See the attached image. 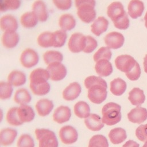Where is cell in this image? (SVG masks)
I'll list each match as a JSON object with an SVG mask.
<instances>
[{
	"label": "cell",
	"instance_id": "28",
	"mask_svg": "<svg viewBox=\"0 0 147 147\" xmlns=\"http://www.w3.org/2000/svg\"><path fill=\"white\" fill-rule=\"evenodd\" d=\"M95 69L96 74L100 77L109 76L113 70L111 63L106 59H100L96 61Z\"/></svg>",
	"mask_w": 147,
	"mask_h": 147
},
{
	"label": "cell",
	"instance_id": "8",
	"mask_svg": "<svg viewBox=\"0 0 147 147\" xmlns=\"http://www.w3.org/2000/svg\"><path fill=\"white\" fill-rule=\"evenodd\" d=\"M76 14L79 20L86 24L91 23L96 19V12L92 5L85 4L76 7Z\"/></svg>",
	"mask_w": 147,
	"mask_h": 147
},
{
	"label": "cell",
	"instance_id": "4",
	"mask_svg": "<svg viewBox=\"0 0 147 147\" xmlns=\"http://www.w3.org/2000/svg\"><path fill=\"white\" fill-rule=\"evenodd\" d=\"M40 61V56L37 51L32 48H26L22 51L20 56V62L21 65L30 69L37 65Z\"/></svg>",
	"mask_w": 147,
	"mask_h": 147
},
{
	"label": "cell",
	"instance_id": "38",
	"mask_svg": "<svg viewBox=\"0 0 147 147\" xmlns=\"http://www.w3.org/2000/svg\"><path fill=\"white\" fill-rule=\"evenodd\" d=\"M17 108L18 107H12L10 108L6 115V119L7 122L14 126H18L22 125V123L19 119L18 114H17Z\"/></svg>",
	"mask_w": 147,
	"mask_h": 147
},
{
	"label": "cell",
	"instance_id": "20",
	"mask_svg": "<svg viewBox=\"0 0 147 147\" xmlns=\"http://www.w3.org/2000/svg\"><path fill=\"white\" fill-rule=\"evenodd\" d=\"M19 22L24 28L32 29L34 28L40 22L34 13L31 10L22 13L20 17Z\"/></svg>",
	"mask_w": 147,
	"mask_h": 147
},
{
	"label": "cell",
	"instance_id": "40",
	"mask_svg": "<svg viewBox=\"0 0 147 147\" xmlns=\"http://www.w3.org/2000/svg\"><path fill=\"white\" fill-rule=\"evenodd\" d=\"M29 87L32 92L37 96L45 95L48 94L51 90V85L48 82L37 85L29 84Z\"/></svg>",
	"mask_w": 147,
	"mask_h": 147
},
{
	"label": "cell",
	"instance_id": "25",
	"mask_svg": "<svg viewBox=\"0 0 147 147\" xmlns=\"http://www.w3.org/2000/svg\"><path fill=\"white\" fill-rule=\"evenodd\" d=\"M38 114L41 117L48 115L54 107V104L52 100L43 98L38 100L35 106Z\"/></svg>",
	"mask_w": 147,
	"mask_h": 147
},
{
	"label": "cell",
	"instance_id": "32",
	"mask_svg": "<svg viewBox=\"0 0 147 147\" xmlns=\"http://www.w3.org/2000/svg\"><path fill=\"white\" fill-rule=\"evenodd\" d=\"M14 100L20 105H27L32 100V95L26 88H20L15 92Z\"/></svg>",
	"mask_w": 147,
	"mask_h": 147
},
{
	"label": "cell",
	"instance_id": "41",
	"mask_svg": "<svg viewBox=\"0 0 147 147\" xmlns=\"http://www.w3.org/2000/svg\"><path fill=\"white\" fill-rule=\"evenodd\" d=\"M88 147H109L108 141L103 135H94L90 138Z\"/></svg>",
	"mask_w": 147,
	"mask_h": 147
},
{
	"label": "cell",
	"instance_id": "35",
	"mask_svg": "<svg viewBox=\"0 0 147 147\" xmlns=\"http://www.w3.org/2000/svg\"><path fill=\"white\" fill-rule=\"evenodd\" d=\"M126 82L119 78H115L110 82V91L116 96L122 95L126 91Z\"/></svg>",
	"mask_w": 147,
	"mask_h": 147
},
{
	"label": "cell",
	"instance_id": "30",
	"mask_svg": "<svg viewBox=\"0 0 147 147\" xmlns=\"http://www.w3.org/2000/svg\"><path fill=\"white\" fill-rule=\"evenodd\" d=\"M44 62L48 65L55 62H62L64 55L60 51L56 49H49L42 55Z\"/></svg>",
	"mask_w": 147,
	"mask_h": 147
},
{
	"label": "cell",
	"instance_id": "7",
	"mask_svg": "<svg viewBox=\"0 0 147 147\" xmlns=\"http://www.w3.org/2000/svg\"><path fill=\"white\" fill-rule=\"evenodd\" d=\"M114 63L117 68L125 72V74L130 72L138 63L132 56L129 55H122L117 56Z\"/></svg>",
	"mask_w": 147,
	"mask_h": 147
},
{
	"label": "cell",
	"instance_id": "13",
	"mask_svg": "<svg viewBox=\"0 0 147 147\" xmlns=\"http://www.w3.org/2000/svg\"><path fill=\"white\" fill-rule=\"evenodd\" d=\"M107 14L113 23L118 21L126 14L123 6L120 2H113L109 5L107 7Z\"/></svg>",
	"mask_w": 147,
	"mask_h": 147
},
{
	"label": "cell",
	"instance_id": "2",
	"mask_svg": "<svg viewBox=\"0 0 147 147\" xmlns=\"http://www.w3.org/2000/svg\"><path fill=\"white\" fill-rule=\"evenodd\" d=\"M121 106L114 102L104 105L102 109V119L104 124L112 126L118 123L121 119Z\"/></svg>",
	"mask_w": 147,
	"mask_h": 147
},
{
	"label": "cell",
	"instance_id": "29",
	"mask_svg": "<svg viewBox=\"0 0 147 147\" xmlns=\"http://www.w3.org/2000/svg\"><path fill=\"white\" fill-rule=\"evenodd\" d=\"M84 123L86 127L92 131H99L104 126V123L99 115L96 114H90L85 118Z\"/></svg>",
	"mask_w": 147,
	"mask_h": 147
},
{
	"label": "cell",
	"instance_id": "21",
	"mask_svg": "<svg viewBox=\"0 0 147 147\" xmlns=\"http://www.w3.org/2000/svg\"><path fill=\"white\" fill-rule=\"evenodd\" d=\"M27 80L26 75L24 72L18 69L12 70L8 75L7 81L13 87H20L24 86Z\"/></svg>",
	"mask_w": 147,
	"mask_h": 147
},
{
	"label": "cell",
	"instance_id": "24",
	"mask_svg": "<svg viewBox=\"0 0 147 147\" xmlns=\"http://www.w3.org/2000/svg\"><path fill=\"white\" fill-rule=\"evenodd\" d=\"M17 114L20 121L23 124L32 121L35 117L33 109L28 105H21L17 108Z\"/></svg>",
	"mask_w": 147,
	"mask_h": 147
},
{
	"label": "cell",
	"instance_id": "45",
	"mask_svg": "<svg viewBox=\"0 0 147 147\" xmlns=\"http://www.w3.org/2000/svg\"><path fill=\"white\" fill-rule=\"evenodd\" d=\"M97 46L98 42L95 38L90 35L86 36V45L83 52L86 53H90L96 48Z\"/></svg>",
	"mask_w": 147,
	"mask_h": 147
},
{
	"label": "cell",
	"instance_id": "39",
	"mask_svg": "<svg viewBox=\"0 0 147 147\" xmlns=\"http://www.w3.org/2000/svg\"><path fill=\"white\" fill-rule=\"evenodd\" d=\"M13 87L7 81H0V99L7 100L11 98Z\"/></svg>",
	"mask_w": 147,
	"mask_h": 147
},
{
	"label": "cell",
	"instance_id": "12",
	"mask_svg": "<svg viewBox=\"0 0 147 147\" xmlns=\"http://www.w3.org/2000/svg\"><path fill=\"white\" fill-rule=\"evenodd\" d=\"M19 21L13 14H6L0 17V29L3 32L17 31Z\"/></svg>",
	"mask_w": 147,
	"mask_h": 147
},
{
	"label": "cell",
	"instance_id": "42",
	"mask_svg": "<svg viewBox=\"0 0 147 147\" xmlns=\"http://www.w3.org/2000/svg\"><path fill=\"white\" fill-rule=\"evenodd\" d=\"M17 147H34L35 143L33 137L29 134H21L17 142Z\"/></svg>",
	"mask_w": 147,
	"mask_h": 147
},
{
	"label": "cell",
	"instance_id": "47",
	"mask_svg": "<svg viewBox=\"0 0 147 147\" xmlns=\"http://www.w3.org/2000/svg\"><path fill=\"white\" fill-rule=\"evenodd\" d=\"M113 24L114 26L118 29L125 30L127 29L129 26V19L128 18L127 14H126L123 18H122L118 21L113 23Z\"/></svg>",
	"mask_w": 147,
	"mask_h": 147
},
{
	"label": "cell",
	"instance_id": "1",
	"mask_svg": "<svg viewBox=\"0 0 147 147\" xmlns=\"http://www.w3.org/2000/svg\"><path fill=\"white\" fill-rule=\"evenodd\" d=\"M84 84L88 89L87 96L91 102L100 104L106 100L107 95V84L100 76H89L85 79Z\"/></svg>",
	"mask_w": 147,
	"mask_h": 147
},
{
	"label": "cell",
	"instance_id": "50",
	"mask_svg": "<svg viewBox=\"0 0 147 147\" xmlns=\"http://www.w3.org/2000/svg\"><path fill=\"white\" fill-rule=\"evenodd\" d=\"M144 68L145 72L147 74V54L145 55L144 59Z\"/></svg>",
	"mask_w": 147,
	"mask_h": 147
},
{
	"label": "cell",
	"instance_id": "31",
	"mask_svg": "<svg viewBox=\"0 0 147 147\" xmlns=\"http://www.w3.org/2000/svg\"><path fill=\"white\" fill-rule=\"evenodd\" d=\"M128 99L133 105L140 106L145 102V96L143 90L136 87L129 92Z\"/></svg>",
	"mask_w": 147,
	"mask_h": 147
},
{
	"label": "cell",
	"instance_id": "22",
	"mask_svg": "<svg viewBox=\"0 0 147 147\" xmlns=\"http://www.w3.org/2000/svg\"><path fill=\"white\" fill-rule=\"evenodd\" d=\"M18 135L16 129L11 127H5L0 130V145L7 146L11 145Z\"/></svg>",
	"mask_w": 147,
	"mask_h": 147
},
{
	"label": "cell",
	"instance_id": "5",
	"mask_svg": "<svg viewBox=\"0 0 147 147\" xmlns=\"http://www.w3.org/2000/svg\"><path fill=\"white\" fill-rule=\"evenodd\" d=\"M85 45L86 36L80 32H75L68 38V49L73 53H78L83 52Z\"/></svg>",
	"mask_w": 147,
	"mask_h": 147
},
{
	"label": "cell",
	"instance_id": "3",
	"mask_svg": "<svg viewBox=\"0 0 147 147\" xmlns=\"http://www.w3.org/2000/svg\"><path fill=\"white\" fill-rule=\"evenodd\" d=\"M35 134L38 141V147H58L59 142L55 133L45 128L36 129Z\"/></svg>",
	"mask_w": 147,
	"mask_h": 147
},
{
	"label": "cell",
	"instance_id": "27",
	"mask_svg": "<svg viewBox=\"0 0 147 147\" xmlns=\"http://www.w3.org/2000/svg\"><path fill=\"white\" fill-rule=\"evenodd\" d=\"M144 9V4L141 1L131 0L127 6L128 14L131 18L136 19L142 16Z\"/></svg>",
	"mask_w": 147,
	"mask_h": 147
},
{
	"label": "cell",
	"instance_id": "54",
	"mask_svg": "<svg viewBox=\"0 0 147 147\" xmlns=\"http://www.w3.org/2000/svg\"></svg>",
	"mask_w": 147,
	"mask_h": 147
},
{
	"label": "cell",
	"instance_id": "52",
	"mask_svg": "<svg viewBox=\"0 0 147 147\" xmlns=\"http://www.w3.org/2000/svg\"><path fill=\"white\" fill-rule=\"evenodd\" d=\"M144 20H145V26L147 28V11L145 13V15L144 17Z\"/></svg>",
	"mask_w": 147,
	"mask_h": 147
},
{
	"label": "cell",
	"instance_id": "37",
	"mask_svg": "<svg viewBox=\"0 0 147 147\" xmlns=\"http://www.w3.org/2000/svg\"><path fill=\"white\" fill-rule=\"evenodd\" d=\"M55 34V48H61L63 47L68 41L67 32L60 29L53 32Z\"/></svg>",
	"mask_w": 147,
	"mask_h": 147
},
{
	"label": "cell",
	"instance_id": "46",
	"mask_svg": "<svg viewBox=\"0 0 147 147\" xmlns=\"http://www.w3.org/2000/svg\"><path fill=\"white\" fill-rule=\"evenodd\" d=\"M136 135L141 141L145 142L147 141V124L140 125L136 129Z\"/></svg>",
	"mask_w": 147,
	"mask_h": 147
},
{
	"label": "cell",
	"instance_id": "53",
	"mask_svg": "<svg viewBox=\"0 0 147 147\" xmlns=\"http://www.w3.org/2000/svg\"><path fill=\"white\" fill-rule=\"evenodd\" d=\"M142 147H147V141H146L145 142V144H144V145L142 146Z\"/></svg>",
	"mask_w": 147,
	"mask_h": 147
},
{
	"label": "cell",
	"instance_id": "14",
	"mask_svg": "<svg viewBox=\"0 0 147 147\" xmlns=\"http://www.w3.org/2000/svg\"><path fill=\"white\" fill-rule=\"evenodd\" d=\"M50 79L47 68H37L32 71L29 75V84L37 85L48 82Z\"/></svg>",
	"mask_w": 147,
	"mask_h": 147
},
{
	"label": "cell",
	"instance_id": "44",
	"mask_svg": "<svg viewBox=\"0 0 147 147\" xmlns=\"http://www.w3.org/2000/svg\"><path fill=\"white\" fill-rule=\"evenodd\" d=\"M52 2L57 10L63 11L71 9L74 4V0H52Z\"/></svg>",
	"mask_w": 147,
	"mask_h": 147
},
{
	"label": "cell",
	"instance_id": "17",
	"mask_svg": "<svg viewBox=\"0 0 147 147\" xmlns=\"http://www.w3.org/2000/svg\"><path fill=\"white\" fill-rule=\"evenodd\" d=\"M59 28L67 32L74 29L76 26V20L71 13H64L58 19Z\"/></svg>",
	"mask_w": 147,
	"mask_h": 147
},
{
	"label": "cell",
	"instance_id": "6",
	"mask_svg": "<svg viewBox=\"0 0 147 147\" xmlns=\"http://www.w3.org/2000/svg\"><path fill=\"white\" fill-rule=\"evenodd\" d=\"M50 79L54 82L63 80L67 75V68L62 62H55L47 65Z\"/></svg>",
	"mask_w": 147,
	"mask_h": 147
},
{
	"label": "cell",
	"instance_id": "16",
	"mask_svg": "<svg viewBox=\"0 0 147 147\" xmlns=\"http://www.w3.org/2000/svg\"><path fill=\"white\" fill-rule=\"evenodd\" d=\"M82 92V87L77 82L69 83L62 92L63 98L67 101H72L76 99Z\"/></svg>",
	"mask_w": 147,
	"mask_h": 147
},
{
	"label": "cell",
	"instance_id": "23",
	"mask_svg": "<svg viewBox=\"0 0 147 147\" xmlns=\"http://www.w3.org/2000/svg\"><path fill=\"white\" fill-rule=\"evenodd\" d=\"M127 118L131 122L141 124L147 119V110L145 108L137 106L127 114Z\"/></svg>",
	"mask_w": 147,
	"mask_h": 147
},
{
	"label": "cell",
	"instance_id": "26",
	"mask_svg": "<svg viewBox=\"0 0 147 147\" xmlns=\"http://www.w3.org/2000/svg\"><path fill=\"white\" fill-rule=\"evenodd\" d=\"M109 21L104 17L100 16L96 18L91 25V32L95 36H99L108 28Z\"/></svg>",
	"mask_w": 147,
	"mask_h": 147
},
{
	"label": "cell",
	"instance_id": "18",
	"mask_svg": "<svg viewBox=\"0 0 147 147\" xmlns=\"http://www.w3.org/2000/svg\"><path fill=\"white\" fill-rule=\"evenodd\" d=\"M72 113L70 108L65 105H61L57 107L53 113V119L59 124L68 122L71 117Z\"/></svg>",
	"mask_w": 147,
	"mask_h": 147
},
{
	"label": "cell",
	"instance_id": "15",
	"mask_svg": "<svg viewBox=\"0 0 147 147\" xmlns=\"http://www.w3.org/2000/svg\"><path fill=\"white\" fill-rule=\"evenodd\" d=\"M104 41L106 46L110 49H117L123 45L125 38L121 33L112 32L106 35L104 38Z\"/></svg>",
	"mask_w": 147,
	"mask_h": 147
},
{
	"label": "cell",
	"instance_id": "43",
	"mask_svg": "<svg viewBox=\"0 0 147 147\" xmlns=\"http://www.w3.org/2000/svg\"><path fill=\"white\" fill-rule=\"evenodd\" d=\"M112 52L107 47L100 48L94 55L93 59L96 62L100 59H106L110 60L111 58Z\"/></svg>",
	"mask_w": 147,
	"mask_h": 147
},
{
	"label": "cell",
	"instance_id": "19",
	"mask_svg": "<svg viewBox=\"0 0 147 147\" xmlns=\"http://www.w3.org/2000/svg\"><path fill=\"white\" fill-rule=\"evenodd\" d=\"M37 45L42 48H54L55 34L53 32L44 31L40 33L36 39Z\"/></svg>",
	"mask_w": 147,
	"mask_h": 147
},
{
	"label": "cell",
	"instance_id": "11",
	"mask_svg": "<svg viewBox=\"0 0 147 147\" xmlns=\"http://www.w3.org/2000/svg\"><path fill=\"white\" fill-rule=\"evenodd\" d=\"M32 11L34 13L39 22H46L49 17L47 3L44 0H35L32 5Z\"/></svg>",
	"mask_w": 147,
	"mask_h": 147
},
{
	"label": "cell",
	"instance_id": "34",
	"mask_svg": "<svg viewBox=\"0 0 147 147\" xmlns=\"http://www.w3.org/2000/svg\"><path fill=\"white\" fill-rule=\"evenodd\" d=\"M74 113L80 118H86L90 114V107L88 104L83 100L76 103L74 107Z\"/></svg>",
	"mask_w": 147,
	"mask_h": 147
},
{
	"label": "cell",
	"instance_id": "49",
	"mask_svg": "<svg viewBox=\"0 0 147 147\" xmlns=\"http://www.w3.org/2000/svg\"><path fill=\"white\" fill-rule=\"evenodd\" d=\"M122 147H140V145L136 141L129 140L123 144Z\"/></svg>",
	"mask_w": 147,
	"mask_h": 147
},
{
	"label": "cell",
	"instance_id": "9",
	"mask_svg": "<svg viewBox=\"0 0 147 147\" xmlns=\"http://www.w3.org/2000/svg\"><path fill=\"white\" fill-rule=\"evenodd\" d=\"M59 137L63 144H72L77 141L78 133L74 127L71 125H65L60 128Z\"/></svg>",
	"mask_w": 147,
	"mask_h": 147
},
{
	"label": "cell",
	"instance_id": "36",
	"mask_svg": "<svg viewBox=\"0 0 147 147\" xmlns=\"http://www.w3.org/2000/svg\"><path fill=\"white\" fill-rule=\"evenodd\" d=\"M21 4V0H0V13L17 10Z\"/></svg>",
	"mask_w": 147,
	"mask_h": 147
},
{
	"label": "cell",
	"instance_id": "48",
	"mask_svg": "<svg viewBox=\"0 0 147 147\" xmlns=\"http://www.w3.org/2000/svg\"><path fill=\"white\" fill-rule=\"evenodd\" d=\"M74 3L76 7H78L82 5L85 4H90L94 6H95L96 5L95 0H74Z\"/></svg>",
	"mask_w": 147,
	"mask_h": 147
},
{
	"label": "cell",
	"instance_id": "10",
	"mask_svg": "<svg viewBox=\"0 0 147 147\" xmlns=\"http://www.w3.org/2000/svg\"><path fill=\"white\" fill-rule=\"evenodd\" d=\"M20 41V36L17 31L3 32L1 38L2 46L7 49H12L17 47Z\"/></svg>",
	"mask_w": 147,
	"mask_h": 147
},
{
	"label": "cell",
	"instance_id": "51",
	"mask_svg": "<svg viewBox=\"0 0 147 147\" xmlns=\"http://www.w3.org/2000/svg\"><path fill=\"white\" fill-rule=\"evenodd\" d=\"M3 117V110L0 108V123L2 121Z\"/></svg>",
	"mask_w": 147,
	"mask_h": 147
},
{
	"label": "cell",
	"instance_id": "33",
	"mask_svg": "<svg viewBox=\"0 0 147 147\" xmlns=\"http://www.w3.org/2000/svg\"><path fill=\"white\" fill-rule=\"evenodd\" d=\"M109 137L110 141L113 144H119L126 140L127 135L124 129L116 127L110 130L109 134Z\"/></svg>",
	"mask_w": 147,
	"mask_h": 147
}]
</instances>
